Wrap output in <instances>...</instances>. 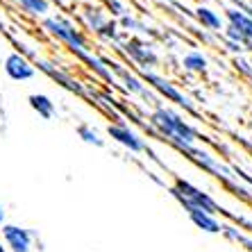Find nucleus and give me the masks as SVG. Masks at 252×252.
Masks as SVG:
<instances>
[{"instance_id":"1","label":"nucleus","mask_w":252,"mask_h":252,"mask_svg":"<svg viewBox=\"0 0 252 252\" xmlns=\"http://www.w3.org/2000/svg\"><path fill=\"white\" fill-rule=\"evenodd\" d=\"M150 127L157 132L159 136H164L173 146H195V141L200 139V132L189 123L184 116L177 112L168 109V107L159 105L150 114Z\"/></svg>"},{"instance_id":"2","label":"nucleus","mask_w":252,"mask_h":252,"mask_svg":"<svg viewBox=\"0 0 252 252\" xmlns=\"http://www.w3.org/2000/svg\"><path fill=\"white\" fill-rule=\"evenodd\" d=\"M41 28L46 30V32L53 36V39H57L59 43H64L70 53L77 55L80 59L87 57V55L91 53L89 39L84 36V32L77 28V25L73 23L70 18L55 16V14H50V16L41 18Z\"/></svg>"},{"instance_id":"3","label":"nucleus","mask_w":252,"mask_h":252,"mask_svg":"<svg viewBox=\"0 0 252 252\" xmlns=\"http://www.w3.org/2000/svg\"><path fill=\"white\" fill-rule=\"evenodd\" d=\"M168 191L187 211H205V214H211V216L225 214L223 207L218 205L216 200L211 198L207 191H202L200 187L187 182V180H182V177H177L175 184H173Z\"/></svg>"},{"instance_id":"4","label":"nucleus","mask_w":252,"mask_h":252,"mask_svg":"<svg viewBox=\"0 0 252 252\" xmlns=\"http://www.w3.org/2000/svg\"><path fill=\"white\" fill-rule=\"evenodd\" d=\"M141 80L146 82L148 89H153L159 98H166L168 102H175V105L180 107V109H184L187 114H193V116H198L195 102L189 98V95L184 94V91L177 87V84L170 82L168 77L159 75V73H155V70H141Z\"/></svg>"},{"instance_id":"5","label":"nucleus","mask_w":252,"mask_h":252,"mask_svg":"<svg viewBox=\"0 0 252 252\" xmlns=\"http://www.w3.org/2000/svg\"><path fill=\"white\" fill-rule=\"evenodd\" d=\"M105 64H107V68L112 70V75L116 73V77L121 80V84H123V89L127 91V94L139 95V98H143L146 102H153L155 107H159L161 98H159L157 94H153V89L146 87V82L141 80V75L132 73L127 66L121 64V62H116V59H105Z\"/></svg>"},{"instance_id":"6","label":"nucleus","mask_w":252,"mask_h":252,"mask_svg":"<svg viewBox=\"0 0 252 252\" xmlns=\"http://www.w3.org/2000/svg\"><path fill=\"white\" fill-rule=\"evenodd\" d=\"M121 53L139 66V70H155L159 66V55L153 48V43H146L139 36H127L121 43Z\"/></svg>"},{"instance_id":"7","label":"nucleus","mask_w":252,"mask_h":252,"mask_svg":"<svg viewBox=\"0 0 252 252\" xmlns=\"http://www.w3.org/2000/svg\"><path fill=\"white\" fill-rule=\"evenodd\" d=\"M34 239H36L34 232L28 227H21V225L5 223L0 227V241L7 248V252H32Z\"/></svg>"},{"instance_id":"8","label":"nucleus","mask_w":252,"mask_h":252,"mask_svg":"<svg viewBox=\"0 0 252 252\" xmlns=\"http://www.w3.org/2000/svg\"><path fill=\"white\" fill-rule=\"evenodd\" d=\"M107 136H109L112 141H116L118 146H123L125 150L134 153V155L148 153V146H146V141H143V136H141L139 132H134L125 121H118V123L107 125Z\"/></svg>"},{"instance_id":"9","label":"nucleus","mask_w":252,"mask_h":252,"mask_svg":"<svg viewBox=\"0 0 252 252\" xmlns=\"http://www.w3.org/2000/svg\"><path fill=\"white\" fill-rule=\"evenodd\" d=\"M2 68H5V75L9 77V80H14V82H28V80H32L36 73L34 64L21 53L7 55L5 62H2Z\"/></svg>"},{"instance_id":"10","label":"nucleus","mask_w":252,"mask_h":252,"mask_svg":"<svg viewBox=\"0 0 252 252\" xmlns=\"http://www.w3.org/2000/svg\"><path fill=\"white\" fill-rule=\"evenodd\" d=\"M34 66H39V68L46 73L48 77H53L57 84H62L64 89H68V91H73V94H80V95H87V89H84L82 82H77L75 77H70L68 73H64L62 68H57V66H53L50 62H46V59H34Z\"/></svg>"},{"instance_id":"11","label":"nucleus","mask_w":252,"mask_h":252,"mask_svg":"<svg viewBox=\"0 0 252 252\" xmlns=\"http://www.w3.org/2000/svg\"><path fill=\"white\" fill-rule=\"evenodd\" d=\"M80 18H82V23H84V28L87 30H91L94 34H98L100 30L105 28L112 18L107 16V12L102 9V7H98V5H87V7H82V12H80Z\"/></svg>"},{"instance_id":"12","label":"nucleus","mask_w":252,"mask_h":252,"mask_svg":"<svg viewBox=\"0 0 252 252\" xmlns=\"http://www.w3.org/2000/svg\"><path fill=\"white\" fill-rule=\"evenodd\" d=\"M225 21L234 30H239L248 41H252V18L246 12H241L239 7H227L225 9Z\"/></svg>"},{"instance_id":"13","label":"nucleus","mask_w":252,"mask_h":252,"mask_svg":"<svg viewBox=\"0 0 252 252\" xmlns=\"http://www.w3.org/2000/svg\"><path fill=\"white\" fill-rule=\"evenodd\" d=\"M189 220L207 234H220L223 232V220L218 216L205 214V211H189Z\"/></svg>"},{"instance_id":"14","label":"nucleus","mask_w":252,"mask_h":252,"mask_svg":"<svg viewBox=\"0 0 252 252\" xmlns=\"http://www.w3.org/2000/svg\"><path fill=\"white\" fill-rule=\"evenodd\" d=\"M195 18H198V23L205 30H209V32H220V30L225 28L223 16H220L218 12H214V9L207 7V5L195 7Z\"/></svg>"},{"instance_id":"15","label":"nucleus","mask_w":252,"mask_h":252,"mask_svg":"<svg viewBox=\"0 0 252 252\" xmlns=\"http://www.w3.org/2000/svg\"><path fill=\"white\" fill-rule=\"evenodd\" d=\"M30 107H32V112L39 114V118H43V121H50V118H55V114H57V109H55V102L50 100V95L46 94H32L28 98Z\"/></svg>"},{"instance_id":"16","label":"nucleus","mask_w":252,"mask_h":252,"mask_svg":"<svg viewBox=\"0 0 252 252\" xmlns=\"http://www.w3.org/2000/svg\"><path fill=\"white\" fill-rule=\"evenodd\" d=\"M182 68L187 73H193V75H202L209 68V59H207L205 53H200V50H189L182 57Z\"/></svg>"},{"instance_id":"17","label":"nucleus","mask_w":252,"mask_h":252,"mask_svg":"<svg viewBox=\"0 0 252 252\" xmlns=\"http://www.w3.org/2000/svg\"><path fill=\"white\" fill-rule=\"evenodd\" d=\"M28 16L34 18H46L50 16V2L48 0H14Z\"/></svg>"},{"instance_id":"18","label":"nucleus","mask_w":252,"mask_h":252,"mask_svg":"<svg viewBox=\"0 0 252 252\" xmlns=\"http://www.w3.org/2000/svg\"><path fill=\"white\" fill-rule=\"evenodd\" d=\"M220 234H223L227 241H234V243L246 248L248 252H252V236L246 234L241 227H236L234 223H223V232H220Z\"/></svg>"},{"instance_id":"19","label":"nucleus","mask_w":252,"mask_h":252,"mask_svg":"<svg viewBox=\"0 0 252 252\" xmlns=\"http://www.w3.org/2000/svg\"><path fill=\"white\" fill-rule=\"evenodd\" d=\"M77 136L87 143V146H94V148H102L105 146V139H102V134H100L98 129H94L91 125H77Z\"/></svg>"},{"instance_id":"20","label":"nucleus","mask_w":252,"mask_h":252,"mask_svg":"<svg viewBox=\"0 0 252 252\" xmlns=\"http://www.w3.org/2000/svg\"><path fill=\"white\" fill-rule=\"evenodd\" d=\"M95 36H98V39H102V41H107V43H116V46H121V43L125 41V36L121 34V28H118L116 21H109V23L100 30Z\"/></svg>"},{"instance_id":"21","label":"nucleus","mask_w":252,"mask_h":252,"mask_svg":"<svg viewBox=\"0 0 252 252\" xmlns=\"http://www.w3.org/2000/svg\"><path fill=\"white\" fill-rule=\"evenodd\" d=\"M223 36H225V41H229V43H236V46L246 48V53H250V50H252V41H248L246 36L241 34L239 30H234V28H232V25H225V28H223Z\"/></svg>"},{"instance_id":"22","label":"nucleus","mask_w":252,"mask_h":252,"mask_svg":"<svg viewBox=\"0 0 252 252\" xmlns=\"http://www.w3.org/2000/svg\"><path fill=\"white\" fill-rule=\"evenodd\" d=\"M118 28H123L127 30V32H148L146 25L141 23V21H136L132 14H125V16L118 18Z\"/></svg>"},{"instance_id":"23","label":"nucleus","mask_w":252,"mask_h":252,"mask_svg":"<svg viewBox=\"0 0 252 252\" xmlns=\"http://www.w3.org/2000/svg\"><path fill=\"white\" fill-rule=\"evenodd\" d=\"M105 5H107V9H109V14H112L114 18H121V16L127 14V7H125L123 0H107Z\"/></svg>"},{"instance_id":"24","label":"nucleus","mask_w":252,"mask_h":252,"mask_svg":"<svg viewBox=\"0 0 252 252\" xmlns=\"http://www.w3.org/2000/svg\"><path fill=\"white\" fill-rule=\"evenodd\" d=\"M7 223V211H5V205L0 202V227Z\"/></svg>"},{"instance_id":"25","label":"nucleus","mask_w":252,"mask_h":252,"mask_svg":"<svg viewBox=\"0 0 252 252\" xmlns=\"http://www.w3.org/2000/svg\"><path fill=\"white\" fill-rule=\"evenodd\" d=\"M0 252H7V248L2 246V241H0Z\"/></svg>"},{"instance_id":"26","label":"nucleus","mask_w":252,"mask_h":252,"mask_svg":"<svg viewBox=\"0 0 252 252\" xmlns=\"http://www.w3.org/2000/svg\"><path fill=\"white\" fill-rule=\"evenodd\" d=\"M105 2H107V0H105Z\"/></svg>"}]
</instances>
